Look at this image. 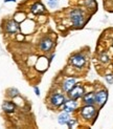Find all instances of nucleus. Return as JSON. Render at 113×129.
Masks as SVG:
<instances>
[{"instance_id":"14","label":"nucleus","mask_w":113,"mask_h":129,"mask_svg":"<svg viewBox=\"0 0 113 129\" xmlns=\"http://www.w3.org/2000/svg\"><path fill=\"white\" fill-rule=\"evenodd\" d=\"M69 120H70V115H69V112H66V111L62 112V113L59 115V118H58V121H59V123H60L61 125L67 124L68 122H69Z\"/></svg>"},{"instance_id":"15","label":"nucleus","mask_w":113,"mask_h":129,"mask_svg":"<svg viewBox=\"0 0 113 129\" xmlns=\"http://www.w3.org/2000/svg\"><path fill=\"white\" fill-rule=\"evenodd\" d=\"M99 61L103 62V63H107L109 61V56L107 55L106 53H102L99 55Z\"/></svg>"},{"instance_id":"3","label":"nucleus","mask_w":113,"mask_h":129,"mask_svg":"<svg viewBox=\"0 0 113 129\" xmlns=\"http://www.w3.org/2000/svg\"><path fill=\"white\" fill-rule=\"evenodd\" d=\"M96 112V109L93 105H86L81 109V114L82 117L86 120H90L94 117V114Z\"/></svg>"},{"instance_id":"13","label":"nucleus","mask_w":113,"mask_h":129,"mask_svg":"<svg viewBox=\"0 0 113 129\" xmlns=\"http://www.w3.org/2000/svg\"><path fill=\"white\" fill-rule=\"evenodd\" d=\"M15 104L13 102H9V101H5L3 104H2V109H3V111H5L6 113H12V112H14L15 111Z\"/></svg>"},{"instance_id":"19","label":"nucleus","mask_w":113,"mask_h":129,"mask_svg":"<svg viewBox=\"0 0 113 129\" xmlns=\"http://www.w3.org/2000/svg\"><path fill=\"white\" fill-rule=\"evenodd\" d=\"M49 3H52V2H56V0H48Z\"/></svg>"},{"instance_id":"16","label":"nucleus","mask_w":113,"mask_h":129,"mask_svg":"<svg viewBox=\"0 0 113 129\" xmlns=\"http://www.w3.org/2000/svg\"><path fill=\"white\" fill-rule=\"evenodd\" d=\"M18 94H19L18 90L15 89V88H11V89L9 90V95H11L12 98H14V96H17Z\"/></svg>"},{"instance_id":"10","label":"nucleus","mask_w":113,"mask_h":129,"mask_svg":"<svg viewBox=\"0 0 113 129\" xmlns=\"http://www.w3.org/2000/svg\"><path fill=\"white\" fill-rule=\"evenodd\" d=\"M31 12L34 13L35 15H40V14H44L46 12L45 10V6H44L41 2H36L31 5Z\"/></svg>"},{"instance_id":"2","label":"nucleus","mask_w":113,"mask_h":129,"mask_svg":"<svg viewBox=\"0 0 113 129\" xmlns=\"http://www.w3.org/2000/svg\"><path fill=\"white\" fill-rule=\"evenodd\" d=\"M85 63H86V58L82 54H75L70 58V64L77 68L84 67Z\"/></svg>"},{"instance_id":"7","label":"nucleus","mask_w":113,"mask_h":129,"mask_svg":"<svg viewBox=\"0 0 113 129\" xmlns=\"http://www.w3.org/2000/svg\"><path fill=\"white\" fill-rule=\"evenodd\" d=\"M20 27H19V24L17 21L15 20H10L6 22V25H5V30L8 31L10 34H15V33H18Z\"/></svg>"},{"instance_id":"18","label":"nucleus","mask_w":113,"mask_h":129,"mask_svg":"<svg viewBox=\"0 0 113 129\" xmlns=\"http://www.w3.org/2000/svg\"><path fill=\"white\" fill-rule=\"evenodd\" d=\"M35 91H36V94L37 95H39L40 92H39V89H38V87H35Z\"/></svg>"},{"instance_id":"20","label":"nucleus","mask_w":113,"mask_h":129,"mask_svg":"<svg viewBox=\"0 0 113 129\" xmlns=\"http://www.w3.org/2000/svg\"><path fill=\"white\" fill-rule=\"evenodd\" d=\"M11 1H15V0H5V2H11Z\"/></svg>"},{"instance_id":"17","label":"nucleus","mask_w":113,"mask_h":129,"mask_svg":"<svg viewBox=\"0 0 113 129\" xmlns=\"http://www.w3.org/2000/svg\"><path fill=\"white\" fill-rule=\"evenodd\" d=\"M106 80H107V81H108L109 83H112V80H113V76H112V75H111V77H109V76H107V77H106Z\"/></svg>"},{"instance_id":"21","label":"nucleus","mask_w":113,"mask_h":129,"mask_svg":"<svg viewBox=\"0 0 113 129\" xmlns=\"http://www.w3.org/2000/svg\"><path fill=\"white\" fill-rule=\"evenodd\" d=\"M112 48H113V44H112Z\"/></svg>"},{"instance_id":"11","label":"nucleus","mask_w":113,"mask_h":129,"mask_svg":"<svg viewBox=\"0 0 113 129\" xmlns=\"http://www.w3.org/2000/svg\"><path fill=\"white\" fill-rule=\"evenodd\" d=\"M78 107V103L75 102V100H69V101H66L64 103V111L66 112H71L73 110H75Z\"/></svg>"},{"instance_id":"5","label":"nucleus","mask_w":113,"mask_h":129,"mask_svg":"<svg viewBox=\"0 0 113 129\" xmlns=\"http://www.w3.org/2000/svg\"><path fill=\"white\" fill-rule=\"evenodd\" d=\"M68 95L71 100H78L84 95V88L80 85L74 86L70 91H68Z\"/></svg>"},{"instance_id":"4","label":"nucleus","mask_w":113,"mask_h":129,"mask_svg":"<svg viewBox=\"0 0 113 129\" xmlns=\"http://www.w3.org/2000/svg\"><path fill=\"white\" fill-rule=\"evenodd\" d=\"M50 103H51V105L54 107H60L61 105H63L65 103V98L62 93L54 92L50 96Z\"/></svg>"},{"instance_id":"6","label":"nucleus","mask_w":113,"mask_h":129,"mask_svg":"<svg viewBox=\"0 0 113 129\" xmlns=\"http://www.w3.org/2000/svg\"><path fill=\"white\" fill-rule=\"evenodd\" d=\"M108 98V92L106 90H99L95 93V103L98 106H103Z\"/></svg>"},{"instance_id":"9","label":"nucleus","mask_w":113,"mask_h":129,"mask_svg":"<svg viewBox=\"0 0 113 129\" xmlns=\"http://www.w3.org/2000/svg\"><path fill=\"white\" fill-rule=\"evenodd\" d=\"M75 83H77V81H75V79H73V78H68V79H66L64 82H63V84H62L63 90H64V91H66V92L70 91V90L75 86Z\"/></svg>"},{"instance_id":"12","label":"nucleus","mask_w":113,"mask_h":129,"mask_svg":"<svg viewBox=\"0 0 113 129\" xmlns=\"http://www.w3.org/2000/svg\"><path fill=\"white\" fill-rule=\"evenodd\" d=\"M83 102L86 105H93L95 103V93L88 92L83 96Z\"/></svg>"},{"instance_id":"8","label":"nucleus","mask_w":113,"mask_h":129,"mask_svg":"<svg viewBox=\"0 0 113 129\" xmlns=\"http://www.w3.org/2000/svg\"><path fill=\"white\" fill-rule=\"evenodd\" d=\"M52 44H53L52 40L48 37H45L40 41V48L43 51H49L52 47Z\"/></svg>"},{"instance_id":"1","label":"nucleus","mask_w":113,"mask_h":129,"mask_svg":"<svg viewBox=\"0 0 113 129\" xmlns=\"http://www.w3.org/2000/svg\"><path fill=\"white\" fill-rule=\"evenodd\" d=\"M69 19L74 27H82L85 23V15L81 9H72L69 13Z\"/></svg>"}]
</instances>
